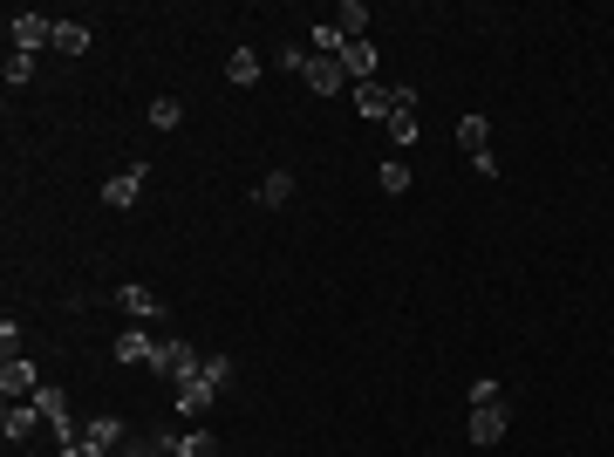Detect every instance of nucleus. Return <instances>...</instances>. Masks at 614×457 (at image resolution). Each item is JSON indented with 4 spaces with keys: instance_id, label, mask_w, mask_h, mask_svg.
Segmentation results:
<instances>
[{
    "instance_id": "nucleus-12",
    "label": "nucleus",
    "mask_w": 614,
    "mask_h": 457,
    "mask_svg": "<svg viewBox=\"0 0 614 457\" xmlns=\"http://www.w3.org/2000/svg\"><path fill=\"white\" fill-rule=\"evenodd\" d=\"M151 355H157V342L144 328H123V342H116V362H123V369H151Z\"/></svg>"
},
{
    "instance_id": "nucleus-27",
    "label": "nucleus",
    "mask_w": 614,
    "mask_h": 457,
    "mask_svg": "<svg viewBox=\"0 0 614 457\" xmlns=\"http://www.w3.org/2000/svg\"><path fill=\"white\" fill-rule=\"evenodd\" d=\"M280 69H287V76H307V48L287 41V48H280Z\"/></svg>"
},
{
    "instance_id": "nucleus-6",
    "label": "nucleus",
    "mask_w": 614,
    "mask_h": 457,
    "mask_svg": "<svg viewBox=\"0 0 614 457\" xmlns=\"http://www.w3.org/2000/svg\"><path fill=\"white\" fill-rule=\"evenodd\" d=\"M35 389H41L35 362H28V355H7V369H0V396H7V403H28Z\"/></svg>"
},
{
    "instance_id": "nucleus-20",
    "label": "nucleus",
    "mask_w": 614,
    "mask_h": 457,
    "mask_svg": "<svg viewBox=\"0 0 614 457\" xmlns=\"http://www.w3.org/2000/svg\"><path fill=\"white\" fill-rule=\"evenodd\" d=\"M178 123H185V103H178V96H157L151 103V130H178Z\"/></svg>"
},
{
    "instance_id": "nucleus-28",
    "label": "nucleus",
    "mask_w": 614,
    "mask_h": 457,
    "mask_svg": "<svg viewBox=\"0 0 614 457\" xmlns=\"http://www.w3.org/2000/svg\"><path fill=\"white\" fill-rule=\"evenodd\" d=\"M62 457H110V451H103V444H89V437H76V444H69Z\"/></svg>"
},
{
    "instance_id": "nucleus-24",
    "label": "nucleus",
    "mask_w": 614,
    "mask_h": 457,
    "mask_svg": "<svg viewBox=\"0 0 614 457\" xmlns=\"http://www.w3.org/2000/svg\"><path fill=\"white\" fill-rule=\"evenodd\" d=\"M178 437H151V444H123V457H171Z\"/></svg>"
},
{
    "instance_id": "nucleus-19",
    "label": "nucleus",
    "mask_w": 614,
    "mask_h": 457,
    "mask_svg": "<svg viewBox=\"0 0 614 457\" xmlns=\"http://www.w3.org/2000/svg\"><path fill=\"white\" fill-rule=\"evenodd\" d=\"M335 28H342L348 41H362V28H369V7H362V0H342V14H335Z\"/></svg>"
},
{
    "instance_id": "nucleus-10",
    "label": "nucleus",
    "mask_w": 614,
    "mask_h": 457,
    "mask_svg": "<svg viewBox=\"0 0 614 457\" xmlns=\"http://www.w3.org/2000/svg\"><path fill=\"white\" fill-rule=\"evenodd\" d=\"M212 403H219V382H212L205 369H198V376L185 382V389H178V417H205Z\"/></svg>"
},
{
    "instance_id": "nucleus-7",
    "label": "nucleus",
    "mask_w": 614,
    "mask_h": 457,
    "mask_svg": "<svg viewBox=\"0 0 614 457\" xmlns=\"http://www.w3.org/2000/svg\"><path fill=\"white\" fill-rule=\"evenodd\" d=\"M144 178H151L144 164H130V171H116L110 185H103V205H110V212H130V205L144 198Z\"/></svg>"
},
{
    "instance_id": "nucleus-2",
    "label": "nucleus",
    "mask_w": 614,
    "mask_h": 457,
    "mask_svg": "<svg viewBox=\"0 0 614 457\" xmlns=\"http://www.w3.org/2000/svg\"><path fill=\"white\" fill-rule=\"evenodd\" d=\"M389 137H396V151H410L423 137V123H417V89L410 82H396L389 89Z\"/></svg>"
},
{
    "instance_id": "nucleus-1",
    "label": "nucleus",
    "mask_w": 614,
    "mask_h": 457,
    "mask_svg": "<svg viewBox=\"0 0 614 457\" xmlns=\"http://www.w3.org/2000/svg\"><path fill=\"white\" fill-rule=\"evenodd\" d=\"M205 369V355H198L192 342H157V355H151V376H164L171 389H185V382Z\"/></svg>"
},
{
    "instance_id": "nucleus-13",
    "label": "nucleus",
    "mask_w": 614,
    "mask_h": 457,
    "mask_svg": "<svg viewBox=\"0 0 614 457\" xmlns=\"http://www.w3.org/2000/svg\"><path fill=\"white\" fill-rule=\"evenodd\" d=\"M287 198H294V178H287V171H267V178L253 185V205H267V212H280Z\"/></svg>"
},
{
    "instance_id": "nucleus-26",
    "label": "nucleus",
    "mask_w": 614,
    "mask_h": 457,
    "mask_svg": "<svg viewBox=\"0 0 614 457\" xmlns=\"http://www.w3.org/2000/svg\"><path fill=\"white\" fill-rule=\"evenodd\" d=\"M485 403H505L499 382H471V410H485Z\"/></svg>"
},
{
    "instance_id": "nucleus-3",
    "label": "nucleus",
    "mask_w": 614,
    "mask_h": 457,
    "mask_svg": "<svg viewBox=\"0 0 614 457\" xmlns=\"http://www.w3.org/2000/svg\"><path fill=\"white\" fill-rule=\"evenodd\" d=\"M458 151L471 157L485 178H499V157H492V123H485V116H464V123H458Z\"/></svg>"
},
{
    "instance_id": "nucleus-15",
    "label": "nucleus",
    "mask_w": 614,
    "mask_h": 457,
    "mask_svg": "<svg viewBox=\"0 0 614 457\" xmlns=\"http://www.w3.org/2000/svg\"><path fill=\"white\" fill-rule=\"evenodd\" d=\"M355 110L376 116V123H389V89H383V82H355Z\"/></svg>"
},
{
    "instance_id": "nucleus-16",
    "label": "nucleus",
    "mask_w": 614,
    "mask_h": 457,
    "mask_svg": "<svg viewBox=\"0 0 614 457\" xmlns=\"http://www.w3.org/2000/svg\"><path fill=\"white\" fill-rule=\"evenodd\" d=\"M89 28H82V21H55V55H89Z\"/></svg>"
},
{
    "instance_id": "nucleus-22",
    "label": "nucleus",
    "mask_w": 614,
    "mask_h": 457,
    "mask_svg": "<svg viewBox=\"0 0 614 457\" xmlns=\"http://www.w3.org/2000/svg\"><path fill=\"white\" fill-rule=\"evenodd\" d=\"M171 457H219V437H212V430H192V437H178Z\"/></svg>"
},
{
    "instance_id": "nucleus-14",
    "label": "nucleus",
    "mask_w": 614,
    "mask_h": 457,
    "mask_svg": "<svg viewBox=\"0 0 614 457\" xmlns=\"http://www.w3.org/2000/svg\"><path fill=\"white\" fill-rule=\"evenodd\" d=\"M342 69H348V82H369V76H376V48H369V41H348Z\"/></svg>"
},
{
    "instance_id": "nucleus-17",
    "label": "nucleus",
    "mask_w": 614,
    "mask_h": 457,
    "mask_svg": "<svg viewBox=\"0 0 614 457\" xmlns=\"http://www.w3.org/2000/svg\"><path fill=\"white\" fill-rule=\"evenodd\" d=\"M82 437L103 444V451H116V444H123V417H89V423H82Z\"/></svg>"
},
{
    "instance_id": "nucleus-18",
    "label": "nucleus",
    "mask_w": 614,
    "mask_h": 457,
    "mask_svg": "<svg viewBox=\"0 0 614 457\" xmlns=\"http://www.w3.org/2000/svg\"><path fill=\"white\" fill-rule=\"evenodd\" d=\"M226 76L239 82V89H253V82H260V55H253V48H232V62H226Z\"/></svg>"
},
{
    "instance_id": "nucleus-9",
    "label": "nucleus",
    "mask_w": 614,
    "mask_h": 457,
    "mask_svg": "<svg viewBox=\"0 0 614 457\" xmlns=\"http://www.w3.org/2000/svg\"><path fill=\"white\" fill-rule=\"evenodd\" d=\"M342 82H348V69L335 55H307V89L314 96H342Z\"/></svg>"
},
{
    "instance_id": "nucleus-8",
    "label": "nucleus",
    "mask_w": 614,
    "mask_h": 457,
    "mask_svg": "<svg viewBox=\"0 0 614 457\" xmlns=\"http://www.w3.org/2000/svg\"><path fill=\"white\" fill-rule=\"evenodd\" d=\"M0 430H7V444H28L41 430V403L35 396H28V403H7V410H0Z\"/></svg>"
},
{
    "instance_id": "nucleus-4",
    "label": "nucleus",
    "mask_w": 614,
    "mask_h": 457,
    "mask_svg": "<svg viewBox=\"0 0 614 457\" xmlns=\"http://www.w3.org/2000/svg\"><path fill=\"white\" fill-rule=\"evenodd\" d=\"M35 403H41V423H48V430H55V444H62V451H69V444H76V437H82L76 423H69V396H62V389H55V382H41V389H35Z\"/></svg>"
},
{
    "instance_id": "nucleus-23",
    "label": "nucleus",
    "mask_w": 614,
    "mask_h": 457,
    "mask_svg": "<svg viewBox=\"0 0 614 457\" xmlns=\"http://www.w3.org/2000/svg\"><path fill=\"white\" fill-rule=\"evenodd\" d=\"M376 185H383L389 198H403V191L417 185V178H410V171H403V164H396V157H389V164H383V178H376Z\"/></svg>"
},
{
    "instance_id": "nucleus-5",
    "label": "nucleus",
    "mask_w": 614,
    "mask_h": 457,
    "mask_svg": "<svg viewBox=\"0 0 614 457\" xmlns=\"http://www.w3.org/2000/svg\"><path fill=\"white\" fill-rule=\"evenodd\" d=\"M7 41H14V55L55 48V21H48V14H14V21H7Z\"/></svg>"
},
{
    "instance_id": "nucleus-25",
    "label": "nucleus",
    "mask_w": 614,
    "mask_h": 457,
    "mask_svg": "<svg viewBox=\"0 0 614 457\" xmlns=\"http://www.w3.org/2000/svg\"><path fill=\"white\" fill-rule=\"evenodd\" d=\"M7 82H14V89L35 82V55H7Z\"/></svg>"
},
{
    "instance_id": "nucleus-11",
    "label": "nucleus",
    "mask_w": 614,
    "mask_h": 457,
    "mask_svg": "<svg viewBox=\"0 0 614 457\" xmlns=\"http://www.w3.org/2000/svg\"><path fill=\"white\" fill-rule=\"evenodd\" d=\"M505 423H512V410H505V403L471 410V444H505Z\"/></svg>"
},
{
    "instance_id": "nucleus-21",
    "label": "nucleus",
    "mask_w": 614,
    "mask_h": 457,
    "mask_svg": "<svg viewBox=\"0 0 614 457\" xmlns=\"http://www.w3.org/2000/svg\"><path fill=\"white\" fill-rule=\"evenodd\" d=\"M116 301L130 307V314H137V321H157V294H151V287H123V294H116Z\"/></svg>"
}]
</instances>
